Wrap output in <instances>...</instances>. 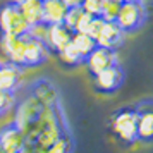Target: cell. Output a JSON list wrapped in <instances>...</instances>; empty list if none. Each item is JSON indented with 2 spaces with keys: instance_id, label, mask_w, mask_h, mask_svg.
<instances>
[{
  "instance_id": "23",
  "label": "cell",
  "mask_w": 153,
  "mask_h": 153,
  "mask_svg": "<svg viewBox=\"0 0 153 153\" xmlns=\"http://www.w3.org/2000/svg\"><path fill=\"white\" fill-rule=\"evenodd\" d=\"M102 5H103V0H84L83 2V9L91 16L102 14Z\"/></svg>"
},
{
  "instance_id": "14",
  "label": "cell",
  "mask_w": 153,
  "mask_h": 153,
  "mask_svg": "<svg viewBox=\"0 0 153 153\" xmlns=\"http://www.w3.org/2000/svg\"><path fill=\"white\" fill-rule=\"evenodd\" d=\"M55 57H57V60H59V64H60V67H62L64 71H72V69H77V67L84 65V59L81 57V53L72 47V43H69V45H67L62 52H59Z\"/></svg>"
},
{
  "instance_id": "11",
  "label": "cell",
  "mask_w": 153,
  "mask_h": 153,
  "mask_svg": "<svg viewBox=\"0 0 153 153\" xmlns=\"http://www.w3.org/2000/svg\"><path fill=\"white\" fill-rule=\"evenodd\" d=\"M126 33L122 31V28L117 24V21H105L103 22V29L98 36L97 43L100 47L105 48H114L119 50L126 42Z\"/></svg>"
},
{
  "instance_id": "22",
  "label": "cell",
  "mask_w": 153,
  "mask_h": 153,
  "mask_svg": "<svg viewBox=\"0 0 153 153\" xmlns=\"http://www.w3.org/2000/svg\"><path fill=\"white\" fill-rule=\"evenodd\" d=\"M103 22H105V21L100 17V16H93L84 33H86V35H90L93 40H98V36H100L102 29H103Z\"/></svg>"
},
{
  "instance_id": "6",
  "label": "cell",
  "mask_w": 153,
  "mask_h": 153,
  "mask_svg": "<svg viewBox=\"0 0 153 153\" xmlns=\"http://www.w3.org/2000/svg\"><path fill=\"white\" fill-rule=\"evenodd\" d=\"M138 108V141L153 143V98L136 102Z\"/></svg>"
},
{
  "instance_id": "12",
  "label": "cell",
  "mask_w": 153,
  "mask_h": 153,
  "mask_svg": "<svg viewBox=\"0 0 153 153\" xmlns=\"http://www.w3.org/2000/svg\"><path fill=\"white\" fill-rule=\"evenodd\" d=\"M24 71L7 60H0V90L16 91L21 84V76Z\"/></svg>"
},
{
  "instance_id": "13",
  "label": "cell",
  "mask_w": 153,
  "mask_h": 153,
  "mask_svg": "<svg viewBox=\"0 0 153 153\" xmlns=\"http://www.w3.org/2000/svg\"><path fill=\"white\" fill-rule=\"evenodd\" d=\"M67 12V5L64 4V0H43V17L42 21L45 24H57L64 22Z\"/></svg>"
},
{
  "instance_id": "7",
  "label": "cell",
  "mask_w": 153,
  "mask_h": 153,
  "mask_svg": "<svg viewBox=\"0 0 153 153\" xmlns=\"http://www.w3.org/2000/svg\"><path fill=\"white\" fill-rule=\"evenodd\" d=\"M72 33L64 22H57V24H48L47 29V36L43 40V45L47 47L50 55H57L59 52H62L72 40Z\"/></svg>"
},
{
  "instance_id": "10",
  "label": "cell",
  "mask_w": 153,
  "mask_h": 153,
  "mask_svg": "<svg viewBox=\"0 0 153 153\" xmlns=\"http://www.w3.org/2000/svg\"><path fill=\"white\" fill-rule=\"evenodd\" d=\"M48 50L43 45V42L36 40L33 36L26 35V50H24V60H22V69H36L43 64L48 62Z\"/></svg>"
},
{
  "instance_id": "28",
  "label": "cell",
  "mask_w": 153,
  "mask_h": 153,
  "mask_svg": "<svg viewBox=\"0 0 153 153\" xmlns=\"http://www.w3.org/2000/svg\"><path fill=\"white\" fill-rule=\"evenodd\" d=\"M0 153H4V150H2V146H0Z\"/></svg>"
},
{
  "instance_id": "27",
  "label": "cell",
  "mask_w": 153,
  "mask_h": 153,
  "mask_svg": "<svg viewBox=\"0 0 153 153\" xmlns=\"http://www.w3.org/2000/svg\"><path fill=\"white\" fill-rule=\"evenodd\" d=\"M16 2H17V4H22V2H26V0H16Z\"/></svg>"
},
{
  "instance_id": "8",
  "label": "cell",
  "mask_w": 153,
  "mask_h": 153,
  "mask_svg": "<svg viewBox=\"0 0 153 153\" xmlns=\"http://www.w3.org/2000/svg\"><path fill=\"white\" fill-rule=\"evenodd\" d=\"M0 47L7 62L14 64L22 69L24 50H26V36H12L7 33H0ZM24 71V69H22Z\"/></svg>"
},
{
  "instance_id": "20",
  "label": "cell",
  "mask_w": 153,
  "mask_h": 153,
  "mask_svg": "<svg viewBox=\"0 0 153 153\" xmlns=\"http://www.w3.org/2000/svg\"><path fill=\"white\" fill-rule=\"evenodd\" d=\"M84 10L83 5L81 7H67V12H65V17H64V24L71 29V31H76L77 29V24L81 21V17L84 16Z\"/></svg>"
},
{
  "instance_id": "24",
  "label": "cell",
  "mask_w": 153,
  "mask_h": 153,
  "mask_svg": "<svg viewBox=\"0 0 153 153\" xmlns=\"http://www.w3.org/2000/svg\"><path fill=\"white\" fill-rule=\"evenodd\" d=\"M83 2L84 0H64V4H65L67 7H81Z\"/></svg>"
},
{
  "instance_id": "17",
  "label": "cell",
  "mask_w": 153,
  "mask_h": 153,
  "mask_svg": "<svg viewBox=\"0 0 153 153\" xmlns=\"http://www.w3.org/2000/svg\"><path fill=\"white\" fill-rule=\"evenodd\" d=\"M22 16L26 17V21L33 26L36 22H42L43 17V0H26L19 4Z\"/></svg>"
},
{
  "instance_id": "25",
  "label": "cell",
  "mask_w": 153,
  "mask_h": 153,
  "mask_svg": "<svg viewBox=\"0 0 153 153\" xmlns=\"http://www.w3.org/2000/svg\"><path fill=\"white\" fill-rule=\"evenodd\" d=\"M17 153H36V152H35V150H29L28 146H26L24 150H21V152H17Z\"/></svg>"
},
{
  "instance_id": "26",
  "label": "cell",
  "mask_w": 153,
  "mask_h": 153,
  "mask_svg": "<svg viewBox=\"0 0 153 153\" xmlns=\"http://www.w3.org/2000/svg\"><path fill=\"white\" fill-rule=\"evenodd\" d=\"M122 4H126V2H138V0H120Z\"/></svg>"
},
{
  "instance_id": "19",
  "label": "cell",
  "mask_w": 153,
  "mask_h": 153,
  "mask_svg": "<svg viewBox=\"0 0 153 153\" xmlns=\"http://www.w3.org/2000/svg\"><path fill=\"white\" fill-rule=\"evenodd\" d=\"M120 7H122V2H120V0H103L100 17H102L103 21H117V16H119V12H120Z\"/></svg>"
},
{
  "instance_id": "4",
  "label": "cell",
  "mask_w": 153,
  "mask_h": 153,
  "mask_svg": "<svg viewBox=\"0 0 153 153\" xmlns=\"http://www.w3.org/2000/svg\"><path fill=\"white\" fill-rule=\"evenodd\" d=\"M124 81H126V71L122 67V64L117 60L115 64H112L110 67L102 71L93 79V91L98 93V95L110 97V95H115L122 88Z\"/></svg>"
},
{
  "instance_id": "18",
  "label": "cell",
  "mask_w": 153,
  "mask_h": 153,
  "mask_svg": "<svg viewBox=\"0 0 153 153\" xmlns=\"http://www.w3.org/2000/svg\"><path fill=\"white\" fill-rule=\"evenodd\" d=\"M36 153H74V138L71 132L64 131L47 150H38Z\"/></svg>"
},
{
  "instance_id": "2",
  "label": "cell",
  "mask_w": 153,
  "mask_h": 153,
  "mask_svg": "<svg viewBox=\"0 0 153 153\" xmlns=\"http://www.w3.org/2000/svg\"><path fill=\"white\" fill-rule=\"evenodd\" d=\"M31 24L22 16L21 7L16 0H9L0 5V33L12 36H26Z\"/></svg>"
},
{
  "instance_id": "16",
  "label": "cell",
  "mask_w": 153,
  "mask_h": 153,
  "mask_svg": "<svg viewBox=\"0 0 153 153\" xmlns=\"http://www.w3.org/2000/svg\"><path fill=\"white\" fill-rule=\"evenodd\" d=\"M71 43H72V47L81 53L83 59H86L93 50L97 48V45H98L97 40H93L90 35H86V33H83V31H74V33H72Z\"/></svg>"
},
{
  "instance_id": "3",
  "label": "cell",
  "mask_w": 153,
  "mask_h": 153,
  "mask_svg": "<svg viewBox=\"0 0 153 153\" xmlns=\"http://www.w3.org/2000/svg\"><path fill=\"white\" fill-rule=\"evenodd\" d=\"M148 19V12L143 4V0L138 2H126L120 7V12L117 16V24L122 28L126 35H132L145 26Z\"/></svg>"
},
{
  "instance_id": "15",
  "label": "cell",
  "mask_w": 153,
  "mask_h": 153,
  "mask_svg": "<svg viewBox=\"0 0 153 153\" xmlns=\"http://www.w3.org/2000/svg\"><path fill=\"white\" fill-rule=\"evenodd\" d=\"M62 129L59 127V122H53V120H48L47 124H45V127L42 129V132H40V136H38V139H36V152L38 150H47L53 141H55L60 134H62Z\"/></svg>"
},
{
  "instance_id": "5",
  "label": "cell",
  "mask_w": 153,
  "mask_h": 153,
  "mask_svg": "<svg viewBox=\"0 0 153 153\" xmlns=\"http://www.w3.org/2000/svg\"><path fill=\"white\" fill-rule=\"evenodd\" d=\"M117 60H119L117 50L105 48V47L97 45V48L84 59V67H86V71H88V74H90L91 79H95L102 71H105L107 67H110L112 64H115Z\"/></svg>"
},
{
  "instance_id": "9",
  "label": "cell",
  "mask_w": 153,
  "mask_h": 153,
  "mask_svg": "<svg viewBox=\"0 0 153 153\" xmlns=\"http://www.w3.org/2000/svg\"><path fill=\"white\" fill-rule=\"evenodd\" d=\"M0 146L4 153H17L26 148V136L17 122L7 124L0 129Z\"/></svg>"
},
{
  "instance_id": "1",
  "label": "cell",
  "mask_w": 153,
  "mask_h": 153,
  "mask_svg": "<svg viewBox=\"0 0 153 153\" xmlns=\"http://www.w3.org/2000/svg\"><path fill=\"white\" fill-rule=\"evenodd\" d=\"M110 129L114 136L126 146L138 143V108L136 105L120 107L110 115Z\"/></svg>"
},
{
  "instance_id": "21",
  "label": "cell",
  "mask_w": 153,
  "mask_h": 153,
  "mask_svg": "<svg viewBox=\"0 0 153 153\" xmlns=\"http://www.w3.org/2000/svg\"><path fill=\"white\" fill-rule=\"evenodd\" d=\"M16 105V91L0 90V117H4Z\"/></svg>"
}]
</instances>
